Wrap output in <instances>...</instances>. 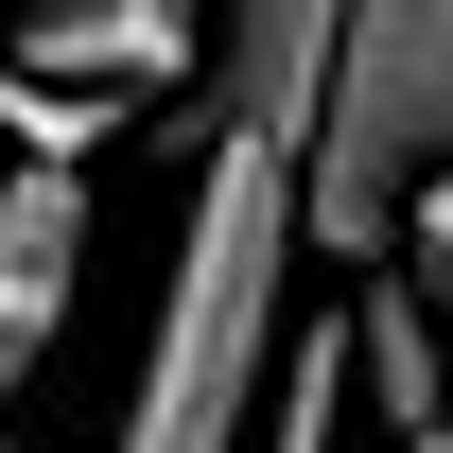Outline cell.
<instances>
[{
    "label": "cell",
    "mask_w": 453,
    "mask_h": 453,
    "mask_svg": "<svg viewBox=\"0 0 453 453\" xmlns=\"http://www.w3.org/2000/svg\"><path fill=\"white\" fill-rule=\"evenodd\" d=\"M280 314H296V174L262 140L192 157V210H174V280H157V332H140V401H122L105 453H244L262 418V366H280Z\"/></svg>",
    "instance_id": "1"
},
{
    "label": "cell",
    "mask_w": 453,
    "mask_h": 453,
    "mask_svg": "<svg viewBox=\"0 0 453 453\" xmlns=\"http://www.w3.org/2000/svg\"><path fill=\"white\" fill-rule=\"evenodd\" d=\"M436 157H453V0H349L314 140H296V244L314 262H384L401 192Z\"/></svg>",
    "instance_id": "2"
},
{
    "label": "cell",
    "mask_w": 453,
    "mask_h": 453,
    "mask_svg": "<svg viewBox=\"0 0 453 453\" xmlns=\"http://www.w3.org/2000/svg\"><path fill=\"white\" fill-rule=\"evenodd\" d=\"M332 18H349V0H192L210 122H226V140H262L280 174H296V140H314V88H332Z\"/></svg>",
    "instance_id": "3"
},
{
    "label": "cell",
    "mask_w": 453,
    "mask_h": 453,
    "mask_svg": "<svg viewBox=\"0 0 453 453\" xmlns=\"http://www.w3.org/2000/svg\"><path fill=\"white\" fill-rule=\"evenodd\" d=\"M70 296H88V157H35V174H0V418L53 384Z\"/></svg>",
    "instance_id": "4"
},
{
    "label": "cell",
    "mask_w": 453,
    "mask_h": 453,
    "mask_svg": "<svg viewBox=\"0 0 453 453\" xmlns=\"http://www.w3.org/2000/svg\"><path fill=\"white\" fill-rule=\"evenodd\" d=\"M0 53L53 88H174L192 70V0H18Z\"/></svg>",
    "instance_id": "5"
},
{
    "label": "cell",
    "mask_w": 453,
    "mask_h": 453,
    "mask_svg": "<svg viewBox=\"0 0 453 453\" xmlns=\"http://www.w3.org/2000/svg\"><path fill=\"white\" fill-rule=\"evenodd\" d=\"M349 401H384V436L453 418V332H436L401 280H366V296H349Z\"/></svg>",
    "instance_id": "6"
},
{
    "label": "cell",
    "mask_w": 453,
    "mask_h": 453,
    "mask_svg": "<svg viewBox=\"0 0 453 453\" xmlns=\"http://www.w3.org/2000/svg\"><path fill=\"white\" fill-rule=\"evenodd\" d=\"M105 105L122 88H53V70L0 53V140H18V157H105Z\"/></svg>",
    "instance_id": "7"
},
{
    "label": "cell",
    "mask_w": 453,
    "mask_h": 453,
    "mask_svg": "<svg viewBox=\"0 0 453 453\" xmlns=\"http://www.w3.org/2000/svg\"><path fill=\"white\" fill-rule=\"evenodd\" d=\"M384 262H401V296H418V314L453 332V157L418 174V192H401V226H384Z\"/></svg>",
    "instance_id": "8"
},
{
    "label": "cell",
    "mask_w": 453,
    "mask_h": 453,
    "mask_svg": "<svg viewBox=\"0 0 453 453\" xmlns=\"http://www.w3.org/2000/svg\"><path fill=\"white\" fill-rule=\"evenodd\" d=\"M401 453H453V418H418V436H401Z\"/></svg>",
    "instance_id": "9"
}]
</instances>
